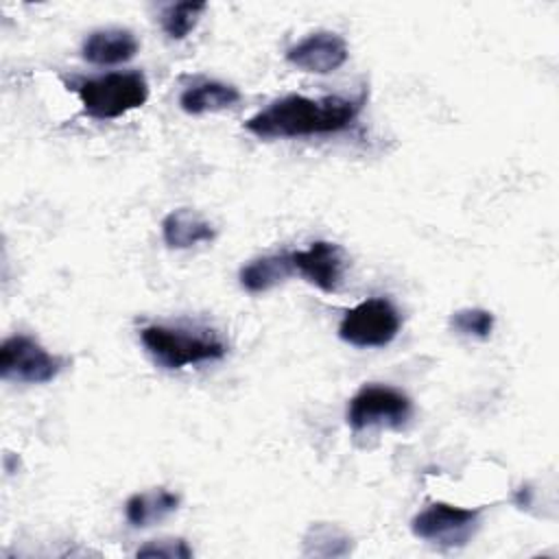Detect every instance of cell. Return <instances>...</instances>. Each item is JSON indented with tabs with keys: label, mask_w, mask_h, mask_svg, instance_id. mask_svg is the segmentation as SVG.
<instances>
[{
	"label": "cell",
	"mask_w": 559,
	"mask_h": 559,
	"mask_svg": "<svg viewBox=\"0 0 559 559\" xmlns=\"http://www.w3.org/2000/svg\"><path fill=\"white\" fill-rule=\"evenodd\" d=\"M402 328V314L386 297H369L345 312L338 338L358 349L386 347Z\"/></svg>",
	"instance_id": "4"
},
{
	"label": "cell",
	"mask_w": 559,
	"mask_h": 559,
	"mask_svg": "<svg viewBox=\"0 0 559 559\" xmlns=\"http://www.w3.org/2000/svg\"><path fill=\"white\" fill-rule=\"evenodd\" d=\"M140 50L133 31L122 26H107L92 31L81 44V57L94 66H118L131 61Z\"/></svg>",
	"instance_id": "10"
},
{
	"label": "cell",
	"mask_w": 559,
	"mask_h": 559,
	"mask_svg": "<svg viewBox=\"0 0 559 559\" xmlns=\"http://www.w3.org/2000/svg\"><path fill=\"white\" fill-rule=\"evenodd\" d=\"M480 515V507L465 509L448 502H430L411 520V531L417 539L432 546L461 548L474 537Z\"/></svg>",
	"instance_id": "7"
},
{
	"label": "cell",
	"mask_w": 559,
	"mask_h": 559,
	"mask_svg": "<svg viewBox=\"0 0 559 559\" xmlns=\"http://www.w3.org/2000/svg\"><path fill=\"white\" fill-rule=\"evenodd\" d=\"M179 507V496L157 487L151 491H138L124 502V518L133 528H148L168 515H173Z\"/></svg>",
	"instance_id": "13"
},
{
	"label": "cell",
	"mask_w": 559,
	"mask_h": 559,
	"mask_svg": "<svg viewBox=\"0 0 559 559\" xmlns=\"http://www.w3.org/2000/svg\"><path fill=\"white\" fill-rule=\"evenodd\" d=\"M493 325L496 317L485 308H461L450 314V328L461 336L485 341L491 336Z\"/></svg>",
	"instance_id": "17"
},
{
	"label": "cell",
	"mask_w": 559,
	"mask_h": 559,
	"mask_svg": "<svg viewBox=\"0 0 559 559\" xmlns=\"http://www.w3.org/2000/svg\"><path fill=\"white\" fill-rule=\"evenodd\" d=\"M290 275H295L293 262H290V251H280V253L260 255V258L247 262V264L238 271L240 286H242L247 293H251V295L269 293L271 288L284 284Z\"/></svg>",
	"instance_id": "12"
},
{
	"label": "cell",
	"mask_w": 559,
	"mask_h": 559,
	"mask_svg": "<svg viewBox=\"0 0 559 559\" xmlns=\"http://www.w3.org/2000/svg\"><path fill=\"white\" fill-rule=\"evenodd\" d=\"M413 417L411 397L389 384H365L347 402L345 419L354 430L402 428Z\"/></svg>",
	"instance_id": "5"
},
{
	"label": "cell",
	"mask_w": 559,
	"mask_h": 559,
	"mask_svg": "<svg viewBox=\"0 0 559 559\" xmlns=\"http://www.w3.org/2000/svg\"><path fill=\"white\" fill-rule=\"evenodd\" d=\"M240 100L238 87L223 81H199L179 94V107L190 116L221 111Z\"/></svg>",
	"instance_id": "14"
},
{
	"label": "cell",
	"mask_w": 559,
	"mask_h": 559,
	"mask_svg": "<svg viewBox=\"0 0 559 559\" xmlns=\"http://www.w3.org/2000/svg\"><path fill=\"white\" fill-rule=\"evenodd\" d=\"M295 275L317 286L321 293H336L345 277V253L330 240H314L308 249L290 251Z\"/></svg>",
	"instance_id": "8"
},
{
	"label": "cell",
	"mask_w": 559,
	"mask_h": 559,
	"mask_svg": "<svg viewBox=\"0 0 559 559\" xmlns=\"http://www.w3.org/2000/svg\"><path fill=\"white\" fill-rule=\"evenodd\" d=\"M70 87L81 98L83 111L94 120L120 118L148 100V81L140 70L79 79L72 81Z\"/></svg>",
	"instance_id": "3"
},
{
	"label": "cell",
	"mask_w": 559,
	"mask_h": 559,
	"mask_svg": "<svg viewBox=\"0 0 559 559\" xmlns=\"http://www.w3.org/2000/svg\"><path fill=\"white\" fill-rule=\"evenodd\" d=\"M301 552L306 557H345L352 552V535L336 524L317 522L310 524L304 539Z\"/></svg>",
	"instance_id": "15"
},
{
	"label": "cell",
	"mask_w": 559,
	"mask_h": 559,
	"mask_svg": "<svg viewBox=\"0 0 559 559\" xmlns=\"http://www.w3.org/2000/svg\"><path fill=\"white\" fill-rule=\"evenodd\" d=\"M140 341L153 362L168 371L216 362L227 356V343L214 330L201 325L151 323L140 330Z\"/></svg>",
	"instance_id": "2"
},
{
	"label": "cell",
	"mask_w": 559,
	"mask_h": 559,
	"mask_svg": "<svg viewBox=\"0 0 559 559\" xmlns=\"http://www.w3.org/2000/svg\"><path fill=\"white\" fill-rule=\"evenodd\" d=\"M513 502L520 507V509H528L531 502H533V489L528 485H522L515 493H513Z\"/></svg>",
	"instance_id": "19"
},
{
	"label": "cell",
	"mask_w": 559,
	"mask_h": 559,
	"mask_svg": "<svg viewBox=\"0 0 559 559\" xmlns=\"http://www.w3.org/2000/svg\"><path fill=\"white\" fill-rule=\"evenodd\" d=\"M362 105L365 94H360L358 98L336 94H328L321 98L288 94L275 98L264 109L253 114L245 122V129L260 140L330 135L345 131L358 118Z\"/></svg>",
	"instance_id": "1"
},
{
	"label": "cell",
	"mask_w": 559,
	"mask_h": 559,
	"mask_svg": "<svg viewBox=\"0 0 559 559\" xmlns=\"http://www.w3.org/2000/svg\"><path fill=\"white\" fill-rule=\"evenodd\" d=\"M205 9H207L205 2H175V4H168V7L162 9V15H159L162 31L175 41L186 39L197 28Z\"/></svg>",
	"instance_id": "16"
},
{
	"label": "cell",
	"mask_w": 559,
	"mask_h": 559,
	"mask_svg": "<svg viewBox=\"0 0 559 559\" xmlns=\"http://www.w3.org/2000/svg\"><path fill=\"white\" fill-rule=\"evenodd\" d=\"M349 57L343 35L334 31H314L286 50V61L310 74L336 72Z\"/></svg>",
	"instance_id": "9"
},
{
	"label": "cell",
	"mask_w": 559,
	"mask_h": 559,
	"mask_svg": "<svg viewBox=\"0 0 559 559\" xmlns=\"http://www.w3.org/2000/svg\"><path fill=\"white\" fill-rule=\"evenodd\" d=\"M68 365V358L50 354L26 334H13L0 345V378L22 384L52 382Z\"/></svg>",
	"instance_id": "6"
},
{
	"label": "cell",
	"mask_w": 559,
	"mask_h": 559,
	"mask_svg": "<svg viewBox=\"0 0 559 559\" xmlns=\"http://www.w3.org/2000/svg\"><path fill=\"white\" fill-rule=\"evenodd\" d=\"M214 238V225L197 210L179 207L168 212L162 221V240L168 249H190L201 242H212Z\"/></svg>",
	"instance_id": "11"
},
{
	"label": "cell",
	"mask_w": 559,
	"mask_h": 559,
	"mask_svg": "<svg viewBox=\"0 0 559 559\" xmlns=\"http://www.w3.org/2000/svg\"><path fill=\"white\" fill-rule=\"evenodd\" d=\"M138 557H157V559H190L192 548L188 546L186 539L181 537H162V539H151L144 546L135 550Z\"/></svg>",
	"instance_id": "18"
}]
</instances>
